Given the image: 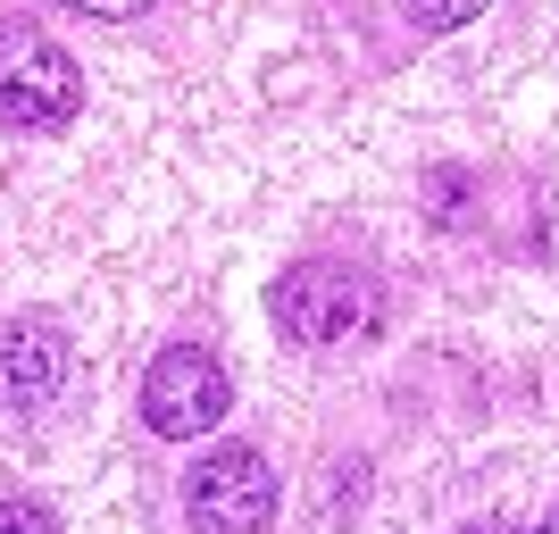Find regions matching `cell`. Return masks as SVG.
I'll return each mask as SVG.
<instances>
[{
	"label": "cell",
	"mask_w": 559,
	"mask_h": 534,
	"mask_svg": "<svg viewBox=\"0 0 559 534\" xmlns=\"http://www.w3.org/2000/svg\"><path fill=\"white\" fill-rule=\"evenodd\" d=\"M267 318L309 351H334V343H368L384 325V284L368 268H343V259H301L267 284Z\"/></svg>",
	"instance_id": "6da1fadb"
},
{
	"label": "cell",
	"mask_w": 559,
	"mask_h": 534,
	"mask_svg": "<svg viewBox=\"0 0 559 534\" xmlns=\"http://www.w3.org/2000/svg\"><path fill=\"white\" fill-rule=\"evenodd\" d=\"M84 109V75L34 17H0V126L9 134H59Z\"/></svg>",
	"instance_id": "7a4b0ae2"
},
{
	"label": "cell",
	"mask_w": 559,
	"mask_h": 534,
	"mask_svg": "<svg viewBox=\"0 0 559 534\" xmlns=\"http://www.w3.org/2000/svg\"><path fill=\"white\" fill-rule=\"evenodd\" d=\"M185 518L192 534H267L276 518V467L251 442H217L210 460L185 467Z\"/></svg>",
	"instance_id": "3957f363"
},
{
	"label": "cell",
	"mask_w": 559,
	"mask_h": 534,
	"mask_svg": "<svg viewBox=\"0 0 559 534\" xmlns=\"http://www.w3.org/2000/svg\"><path fill=\"white\" fill-rule=\"evenodd\" d=\"M226 410H234V384H226V368H217V351H201V343H167L159 359L142 368V426H151L159 442L210 435Z\"/></svg>",
	"instance_id": "277c9868"
},
{
	"label": "cell",
	"mask_w": 559,
	"mask_h": 534,
	"mask_svg": "<svg viewBox=\"0 0 559 534\" xmlns=\"http://www.w3.org/2000/svg\"><path fill=\"white\" fill-rule=\"evenodd\" d=\"M68 334L50 318H9L0 325V410L9 418H43L59 384H68Z\"/></svg>",
	"instance_id": "5b68a950"
},
{
	"label": "cell",
	"mask_w": 559,
	"mask_h": 534,
	"mask_svg": "<svg viewBox=\"0 0 559 534\" xmlns=\"http://www.w3.org/2000/svg\"><path fill=\"white\" fill-rule=\"evenodd\" d=\"M401 17L418 25V34H451V25L485 17V0H401Z\"/></svg>",
	"instance_id": "8992f818"
},
{
	"label": "cell",
	"mask_w": 559,
	"mask_h": 534,
	"mask_svg": "<svg viewBox=\"0 0 559 534\" xmlns=\"http://www.w3.org/2000/svg\"><path fill=\"white\" fill-rule=\"evenodd\" d=\"M0 534H59V518L43 501H0Z\"/></svg>",
	"instance_id": "52a82bcc"
},
{
	"label": "cell",
	"mask_w": 559,
	"mask_h": 534,
	"mask_svg": "<svg viewBox=\"0 0 559 534\" xmlns=\"http://www.w3.org/2000/svg\"><path fill=\"white\" fill-rule=\"evenodd\" d=\"M68 9H84V17H142V9H151V0H68Z\"/></svg>",
	"instance_id": "ba28073f"
},
{
	"label": "cell",
	"mask_w": 559,
	"mask_h": 534,
	"mask_svg": "<svg viewBox=\"0 0 559 534\" xmlns=\"http://www.w3.org/2000/svg\"><path fill=\"white\" fill-rule=\"evenodd\" d=\"M460 534H510V526H460Z\"/></svg>",
	"instance_id": "9c48e42d"
},
{
	"label": "cell",
	"mask_w": 559,
	"mask_h": 534,
	"mask_svg": "<svg viewBox=\"0 0 559 534\" xmlns=\"http://www.w3.org/2000/svg\"><path fill=\"white\" fill-rule=\"evenodd\" d=\"M543 534H559V510H551V526H543Z\"/></svg>",
	"instance_id": "30bf717a"
}]
</instances>
